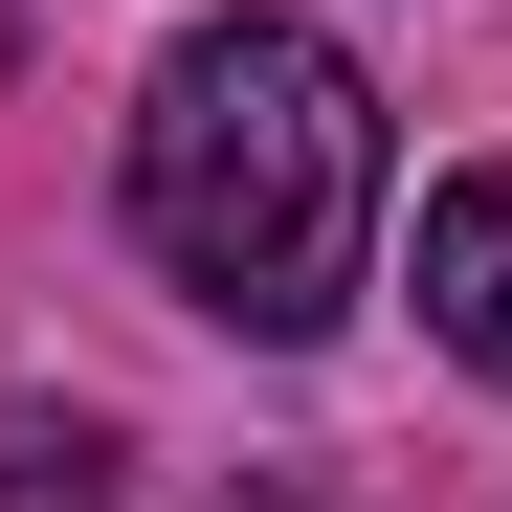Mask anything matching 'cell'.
I'll use <instances>...</instances> for the list:
<instances>
[{"label": "cell", "mask_w": 512, "mask_h": 512, "mask_svg": "<svg viewBox=\"0 0 512 512\" xmlns=\"http://www.w3.org/2000/svg\"><path fill=\"white\" fill-rule=\"evenodd\" d=\"M357 223H379V90L334 67L312 23H201L134 112V245L179 268L223 334H334L357 312Z\"/></svg>", "instance_id": "1"}, {"label": "cell", "mask_w": 512, "mask_h": 512, "mask_svg": "<svg viewBox=\"0 0 512 512\" xmlns=\"http://www.w3.org/2000/svg\"><path fill=\"white\" fill-rule=\"evenodd\" d=\"M423 334L512 401V179H446V201H423Z\"/></svg>", "instance_id": "2"}]
</instances>
